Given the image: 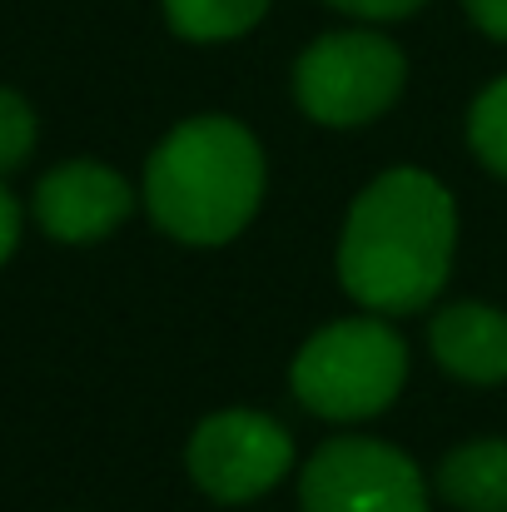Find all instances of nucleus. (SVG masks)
<instances>
[{
    "label": "nucleus",
    "mask_w": 507,
    "mask_h": 512,
    "mask_svg": "<svg viewBox=\"0 0 507 512\" xmlns=\"http://www.w3.org/2000/svg\"><path fill=\"white\" fill-rule=\"evenodd\" d=\"M458 259V199L433 170H378L343 209L334 244L338 289L383 319L438 304Z\"/></svg>",
    "instance_id": "nucleus-1"
},
{
    "label": "nucleus",
    "mask_w": 507,
    "mask_h": 512,
    "mask_svg": "<svg viewBox=\"0 0 507 512\" xmlns=\"http://www.w3.org/2000/svg\"><path fill=\"white\" fill-rule=\"evenodd\" d=\"M269 155L234 115H189L160 135L140 174V204L155 229L184 249L234 244L264 209Z\"/></svg>",
    "instance_id": "nucleus-2"
},
{
    "label": "nucleus",
    "mask_w": 507,
    "mask_h": 512,
    "mask_svg": "<svg viewBox=\"0 0 507 512\" xmlns=\"http://www.w3.org/2000/svg\"><path fill=\"white\" fill-rule=\"evenodd\" d=\"M408 339L383 314H348L294 348L289 393L324 423H368L388 413L408 388Z\"/></svg>",
    "instance_id": "nucleus-3"
},
{
    "label": "nucleus",
    "mask_w": 507,
    "mask_h": 512,
    "mask_svg": "<svg viewBox=\"0 0 507 512\" xmlns=\"http://www.w3.org/2000/svg\"><path fill=\"white\" fill-rule=\"evenodd\" d=\"M408 85V55L373 25L314 35L294 60V105L324 130H363L383 120Z\"/></svg>",
    "instance_id": "nucleus-4"
},
{
    "label": "nucleus",
    "mask_w": 507,
    "mask_h": 512,
    "mask_svg": "<svg viewBox=\"0 0 507 512\" xmlns=\"http://www.w3.org/2000/svg\"><path fill=\"white\" fill-rule=\"evenodd\" d=\"M184 473L209 503L244 508L299 473V443L264 408H214L189 428Z\"/></svg>",
    "instance_id": "nucleus-5"
},
{
    "label": "nucleus",
    "mask_w": 507,
    "mask_h": 512,
    "mask_svg": "<svg viewBox=\"0 0 507 512\" xmlns=\"http://www.w3.org/2000/svg\"><path fill=\"white\" fill-rule=\"evenodd\" d=\"M299 512H433V483L408 448L334 433L299 463Z\"/></svg>",
    "instance_id": "nucleus-6"
},
{
    "label": "nucleus",
    "mask_w": 507,
    "mask_h": 512,
    "mask_svg": "<svg viewBox=\"0 0 507 512\" xmlns=\"http://www.w3.org/2000/svg\"><path fill=\"white\" fill-rule=\"evenodd\" d=\"M140 189L100 160H65L35 184V224L55 244H100L135 214Z\"/></svg>",
    "instance_id": "nucleus-7"
},
{
    "label": "nucleus",
    "mask_w": 507,
    "mask_h": 512,
    "mask_svg": "<svg viewBox=\"0 0 507 512\" xmlns=\"http://www.w3.org/2000/svg\"><path fill=\"white\" fill-rule=\"evenodd\" d=\"M433 363L468 388L507 383V309L493 299H448L428 319Z\"/></svg>",
    "instance_id": "nucleus-8"
},
{
    "label": "nucleus",
    "mask_w": 507,
    "mask_h": 512,
    "mask_svg": "<svg viewBox=\"0 0 507 512\" xmlns=\"http://www.w3.org/2000/svg\"><path fill=\"white\" fill-rule=\"evenodd\" d=\"M433 493L453 512H507V438H468L433 468Z\"/></svg>",
    "instance_id": "nucleus-9"
},
{
    "label": "nucleus",
    "mask_w": 507,
    "mask_h": 512,
    "mask_svg": "<svg viewBox=\"0 0 507 512\" xmlns=\"http://www.w3.org/2000/svg\"><path fill=\"white\" fill-rule=\"evenodd\" d=\"M165 25L189 45H229L259 30L274 0H160Z\"/></svg>",
    "instance_id": "nucleus-10"
},
{
    "label": "nucleus",
    "mask_w": 507,
    "mask_h": 512,
    "mask_svg": "<svg viewBox=\"0 0 507 512\" xmlns=\"http://www.w3.org/2000/svg\"><path fill=\"white\" fill-rule=\"evenodd\" d=\"M463 135H468L473 160L493 174V179H503L507 184V75L488 80V85L473 95Z\"/></svg>",
    "instance_id": "nucleus-11"
},
{
    "label": "nucleus",
    "mask_w": 507,
    "mask_h": 512,
    "mask_svg": "<svg viewBox=\"0 0 507 512\" xmlns=\"http://www.w3.org/2000/svg\"><path fill=\"white\" fill-rule=\"evenodd\" d=\"M35 140H40V120L30 100L20 90H0V179L35 155Z\"/></svg>",
    "instance_id": "nucleus-12"
},
{
    "label": "nucleus",
    "mask_w": 507,
    "mask_h": 512,
    "mask_svg": "<svg viewBox=\"0 0 507 512\" xmlns=\"http://www.w3.org/2000/svg\"><path fill=\"white\" fill-rule=\"evenodd\" d=\"M324 5L338 10V15H348V20H358V25H388V20L418 15L428 0H324Z\"/></svg>",
    "instance_id": "nucleus-13"
},
{
    "label": "nucleus",
    "mask_w": 507,
    "mask_h": 512,
    "mask_svg": "<svg viewBox=\"0 0 507 512\" xmlns=\"http://www.w3.org/2000/svg\"><path fill=\"white\" fill-rule=\"evenodd\" d=\"M463 15L478 35L507 45V0H463Z\"/></svg>",
    "instance_id": "nucleus-14"
},
{
    "label": "nucleus",
    "mask_w": 507,
    "mask_h": 512,
    "mask_svg": "<svg viewBox=\"0 0 507 512\" xmlns=\"http://www.w3.org/2000/svg\"><path fill=\"white\" fill-rule=\"evenodd\" d=\"M20 229H25V219H20V204H15V194L0 184V269H5V259L15 254V244H20Z\"/></svg>",
    "instance_id": "nucleus-15"
}]
</instances>
